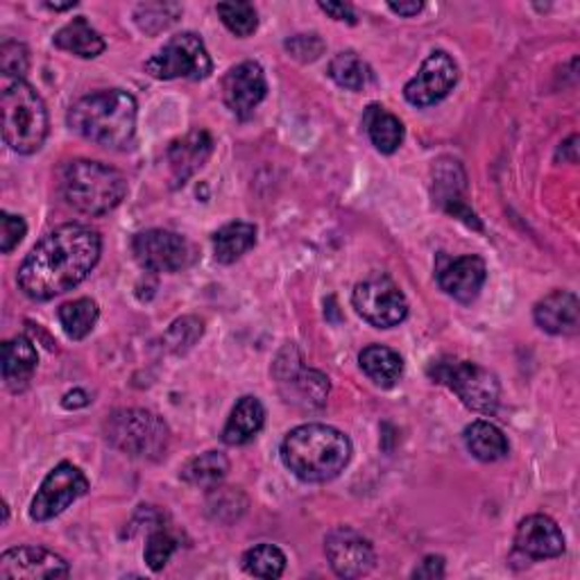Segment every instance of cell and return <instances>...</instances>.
<instances>
[{"instance_id": "6da1fadb", "label": "cell", "mask_w": 580, "mask_h": 580, "mask_svg": "<svg viewBox=\"0 0 580 580\" xmlns=\"http://www.w3.org/2000/svg\"><path fill=\"white\" fill-rule=\"evenodd\" d=\"M100 252L102 239L89 225L69 222L57 227L25 256L16 273L19 288L37 302L64 295L92 275Z\"/></svg>"}, {"instance_id": "7a4b0ae2", "label": "cell", "mask_w": 580, "mask_h": 580, "mask_svg": "<svg viewBox=\"0 0 580 580\" xmlns=\"http://www.w3.org/2000/svg\"><path fill=\"white\" fill-rule=\"evenodd\" d=\"M352 451V440L327 424H302L281 443L286 470L304 483L334 481L350 466Z\"/></svg>"}, {"instance_id": "3957f363", "label": "cell", "mask_w": 580, "mask_h": 580, "mask_svg": "<svg viewBox=\"0 0 580 580\" xmlns=\"http://www.w3.org/2000/svg\"><path fill=\"white\" fill-rule=\"evenodd\" d=\"M138 107L123 89H102L82 96L69 109V128L100 148L125 150L136 134Z\"/></svg>"}, {"instance_id": "277c9868", "label": "cell", "mask_w": 580, "mask_h": 580, "mask_svg": "<svg viewBox=\"0 0 580 580\" xmlns=\"http://www.w3.org/2000/svg\"><path fill=\"white\" fill-rule=\"evenodd\" d=\"M62 195L73 209L86 216H105L128 195L121 170L92 159H73L62 168Z\"/></svg>"}, {"instance_id": "5b68a950", "label": "cell", "mask_w": 580, "mask_h": 580, "mask_svg": "<svg viewBox=\"0 0 580 580\" xmlns=\"http://www.w3.org/2000/svg\"><path fill=\"white\" fill-rule=\"evenodd\" d=\"M3 138L19 155H35L48 136V109L44 98L25 80H3L0 94Z\"/></svg>"}, {"instance_id": "8992f818", "label": "cell", "mask_w": 580, "mask_h": 580, "mask_svg": "<svg viewBox=\"0 0 580 580\" xmlns=\"http://www.w3.org/2000/svg\"><path fill=\"white\" fill-rule=\"evenodd\" d=\"M105 438L121 454L138 460H159L170 440L168 424L153 411L121 409L107 415Z\"/></svg>"}, {"instance_id": "52a82bcc", "label": "cell", "mask_w": 580, "mask_h": 580, "mask_svg": "<svg viewBox=\"0 0 580 580\" xmlns=\"http://www.w3.org/2000/svg\"><path fill=\"white\" fill-rule=\"evenodd\" d=\"M433 382H438L454 390L460 401L468 406V409L481 413V415H495L502 401V388L497 376L490 370L460 361L454 357H443L438 361H433L426 370Z\"/></svg>"}, {"instance_id": "ba28073f", "label": "cell", "mask_w": 580, "mask_h": 580, "mask_svg": "<svg viewBox=\"0 0 580 580\" xmlns=\"http://www.w3.org/2000/svg\"><path fill=\"white\" fill-rule=\"evenodd\" d=\"M214 71L212 55L195 33L170 37L157 55L145 62V73L155 80H207Z\"/></svg>"}, {"instance_id": "9c48e42d", "label": "cell", "mask_w": 580, "mask_h": 580, "mask_svg": "<svg viewBox=\"0 0 580 580\" xmlns=\"http://www.w3.org/2000/svg\"><path fill=\"white\" fill-rule=\"evenodd\" d=\"M352 304L363 321L376 329H392L409 315V302L401 288L384 273H374L359 281L352 293Z\"/></svg>"}, {"instance_id": "30bf717a", "label": "cell", "mask_w": 580, "mask_h": 580, "mask_svg": "<svg viewBox=\"0 0 580 580\" xmlns=\"http://www.w3.org/2000/svg\"><path fill=\"white\" fill-rule=\"evenodd\" d=\"M134 258L148 273H180L195 258L193 245L168 229H145L132 241Z\"/></svg>"}, {"instance_id": "8fae6325", "label": "cell", "mask_w": 580, "mask_h": 580, "mask_svg": "<svg viewBox=\"0 0 580 580\" xmlns=\"http://www.w3.org/2000/svg\"><path fill=\"white\" fill-rule=\"evenodd\" d=\"M86 492H89V479L73 462L64 460L52 468L39 485L31 506V517L35 521H50L60 517L71 504L84 497Z\"/></svg>"}, {"instance_id": "7c38bea8", "label": "cell", "mask_w": 580, "mask_h": 580, "mask_svg": "<svg viewBox=\"0 0 580 580\" xmlns=\"http://www.w3.org/2000/svg\"><path fill=\"white\" fill-rule=\"evenodd\" d=\"M460 71L454 57L445 50H433L422 62L415 77L403 86V98L413 107H431L445 100L458 84Z\"/></svg>"}, {"instance_id": "4fadbf2b", "label": "cell", "mask_w": 580, "mask_h": 580, "mask_svg": "<svg viewBox=\"0 0 580 580\" xmlns=\"http://www.w3.org/2000/svg\"><path fill=\"white\" fill-rule=\"evenodd\" d=\"M325 554L340 578H363L376 563L372 542L352 527H336L325 540Z\"/></svg>"}, {"instance_id": "5bb4252c", "label": "cell", "mask_w": 580, "mask_h": 580, "mask_svg": "<svg viewBox=\"0 0 580 580\" xmlns=\"http://www.w3.org/2000/svg\"><path fill=\"white\" fill-rule=\"evenodd\" d=\"M275 374L279 379V390L286 403L295 406V409H302V411H317L327 403L331 384H329V376H325L323 372L302 367L300 361L288 365L283 363V359H279Z\"/></svg>"}, {"instance_id": "9a60e30c", "label": "cell", "mask_w": 580, "mask_h": 580, "mask_svg": "<svg viewBox=\"0 0 580 580\" xmlns=\"http://www.w3.org/2000/svg\"><path fill=\"white\" fill-rule=\"evenodd\" d=\"M69 573V563L44 546H14L0 556L3 580H57Z\"/></svg>"}, {"instance_id": "2e32d148", "label": "cell", "mask_w": 580, "mask_h": 580, "mask_svg": "<svg viewBox=\"0 0 580 580\" xmlns=\"http://www.w3.org/2000/svg\"><path fill=\"white\" fill-rule=\"evenodd\" d=\"M268 82L266 73L256 62H243L229 69L222 77V100L231 113L241 121H247L254 109L266 100Z\"/></svg>"}, {"instance_id": "e0dca14e", "label": "cell", "mask_w": 580, "mask_h": 580, "mask_svg": "<svg viewBox=\"0 0 580 580\" xmlns=\"http://www.w3.org/2000/svg\"><path fill=\"white\" fill-rule=\"evenodd\" d=\"M435 279L445 293L462 304H470L479 298L481 288L487 279L485 261L476 254H466L449 258L440 254L438 268H435Z\"/></svg>"}, {"instance_id": "ac0fdd59", "label": "cell", "mask_w": 580, "mask_h": 580, "mask_svg": "<svg viewBox=\"0 0 580 580\" xmlns=\"http://www.w3.org/2000/svg\"><path fill=\"white\" fill-rule=\"evenodd\" d=\"M515 548L533 560L560 558L567 548L560 527L548 515H529L515 531Z\"/></svg>"}, {"instance_id": "d6986e66", "label": "cell", "mask_w": 580, "mask_h": 580, "mask_svg": "<svg viewBox=\"0 0 580 580\" xmlns=\"http://www.w3.org/2000/svg\"><path fill=\"white\" fill-rule=\"evenodd\" d=\"M214 153V138L207 130H193L186 136L172 141L168 145V164L172 189L184 186L195 172L209 161Z\"/></svg>"}, {"instance_id": "ffe728a7", "label": "cell", "mask_w": 580, "mask_h": 580, "mask_svg": "<svg viewBox=\"0 0 580 580\" xmlns=\"http://www.w3.org/2000/svg\"><path fill=\"white\" fill-rule=\"evenodd\" d=\"M533 317L546 334L573 336L578 334V298L569 290H554L535 304Z\"/></svg>"}, {"instance_id": "44dd1931", "label": "cell", "mask_w": 580, "mask_h": 580, "mask_svg": "<svg viewBox=\"0 0 580 580\" xmlns=\"http://www.w3.org/2000/svg\"><path fill=\"white\" fill-rule=\"evenodd\" d=\"M37 365H39V354L31 338L16 336L3 342V363H0V367H3V382L10 392L19 395L27 390L37 372Z\"/></svg>"}, {"instance_id": "7402d4cb", "label": "cell", "mask_w": 580, "mask_h": 580, "mask_svg": "<svg viewBox=\"0 0 580 580\" xmlns=\"http://www.w3.org/2000/svg\"><path fill=\"white\" fill-rule=\"evenodd\" d=\"M266 424V409L256 397L247 395L237 401L231 415L222 428V443L229 447H241L252 443Z\"/></svg>"}, {"instance_id": "603a6c76", "label": "cell", "mask_w": 580, "mask_h": 580, "mask_svg": "<svg viewBox=\"0 0 580 580\" xmlns=\"http://www.w3.org/2000/svg\"><path fill=\"white\" fill-rule=\"evenodd\" d=\"M363 128L382 155H392L403 143V123L382 105H370L363 113Z\"/></svg>"}, {"instance_id": "cb8c5ba5", "label": "cell", "mask_w": 580, "mask_h": 580, "mask_svg": "<svg viewBox=\"0 0 580 580\" xmlns=\"http://www.w3.org/2000/svg\"><path fill=\"white\" fill-rule=\"evenodd\" d=\"M361 370L379 388H395L403 374V359L386 345H370L359 357Z\"/></svg>"}, {"instance_id": "d4e9b609", "label": "cell", "mask_w": 580, "mask_h": 580, "mask_svg": "<svg viewBox=\"0 0 580 580\" xmlns=\"http://www.w3.org/2000/svg\"><path fill=\"white\" fill-rule=\"evenodd\" d=\"M52 44L60 50L84 57V60H94V57L102 55L107 48L100 33L96 31V27H92V23L84 16L69 21L62 31L52 37Z\"/></svg>"}, {"instance_id": "484cf974", "label": "cell", "mask_w": 580, "mask_h": 580, "mask_svg": "<svg viewBox=\"0 0 580 580\" xmlns=\"http://www.w3.org/2000/svg\"><path fill=\"white\" fill-rule=\"evenodd\" d=\"M462 438H466L468 451L481 462H497L510 451L504 431L487 420L472 422L462 433Z\"/></svg>"}, {"instance_id": "4316f807", "label": "cell", "mask_w": 580, "mask_h": 580, "mask_svg": "<svg viewBox=\"0 0 580 580\" xmlns=\"http://www.w3.org/2000/svg\"><path fill=\"white\" fill-rule=\"evenodd\" d=\"M256 245V227L252 222H229L214 234V254L218 264H234Z\"/></svg>"}, {"instance_id": "83f0119b", "label": "cell", "mask_w": 580, "mask_h": 580, "mask_svg": "<svg viewBox=\"0 0 580 580\" xmlns=\"http://www.w3.org/2000/svg\"><path fill=\"white\" fill-rule=\"evenodd\" d=\"M229 472V460L222 451H205L195 458H191L186 466L182 468V481L202 487V490H214L218 487Z\"/></svg>"}, {"instance_id": "f1b7e54d", "label": "cell", "mask_w": 580, "mask_h": 580, "mask_svg": "<svg viewBox=\"0 0 580 580\" xmlns=\"http://www.w3.org/2000/svg\"><path fill=\"white\" fill-rule=\"evenodd\" d=\"M57 317H60V325L71 340H82L94 331L100 317V309L94 300L80 298L62 304L60 311H57Z\"/></svg>"}, {"instance_id": "f546056e", "label": "cell", "mask_w": 580, "mask_h": 580, "mask_svg": "<svg viewBox=\"0 0 580 580\" xmlns=\"http://www.w3.org/2000/svg\"><path fill=\"white\" fill-rule=\"evenodd\" d=\"M329 77L347 92H363L374 75L367 62L361 60L354 50H345L331 60Z\"/></svg>"}, {"instance_id": "4dcf8cb0", "label": "cell", "mask_w": 580, "mask_h": 580, "mask_svg": "<svg viewBox=\"0 0 580 580\" xmlns=\"http://www.w3.org/2000/svg\"><path fill=\"white\" fill-rule=\"evenodd\" d=\"M243 567L254 578H279L286 569L283 551L275 544H256L243 556Z\"/></svg>"}, {"instance_id": "1f68e13d", "label": "cell", "mask_w": 580, "mask_h": 580, "mask_svg": "<svg viewBox=\"0 0 580 580\" xmlns=\"http://www.w3.org/2000/svg\"><path fill=\"white\" fill-rule=\"evenodd\" d=\"M182 16V5L178 3H143L134 10V21L138 31L145 35H159L168 31L170 25H176Z\"/></svg>"}, {"instance_id": "d6a6232c", "label": "cell", "mask_w": 580, "mask_h": 580, "mask_svg": "<svg viewBox=\"0 0 580 580\" xmlns=\"http://www.w3.org/2000/svg\"><path fill=\"white\" fill-rule=\"evenodd\" d=\"M216 12L231 35L245 39L256 33L258 14L252 3H218Z\"/></svg>"}, {"instance_id": "836d02e7", "label": "cell", "mask_w": 580, "mask_h": 580, "mask_svg": "<svg viewBox=\"0 0 580 580\" xmlns=\"http://www.w3.org/2000/svg\"><path fill=\"white\" fill-rule=\"evenodd\" d=\"M202 334H205V323L197 321V317L193 315H186L170 325V329L164 336V345H166V350L172 354H186L191 347L202 338Z\"/></svg>"}, {"instance_id": "e575fe53", "label": "cell", "mask_w": 580, "mask_h": 580, "mask_svg": "<svg viewBox=\"0 0 580 580\" xmlns=\"http://www.w3.org/2000/svg\"><path fill=\"white\" fill-rule=\"evenodd\" d=\"M178 548H180V540L168 529L159 527L148 535V544H145V551H143L145 565H148L153 571H161L170 563L172 554H176Z\"/></svg>"}, {"instance_id": "d590c367", "label": "cell", "mask_w": 580, "mask_h": 580, "mask_svg": "<svg viewBox=\"0 0 580 580\" xmlns=\"http://www.w3.org/2000/svg\"><path fill=\"white\" fill-rule=\"evenodd\" d=\"M209 512L216 521H225V512H229V519L234 521L239 519L245 508H247V499L243 492H239L237 487H214L212 495H209Z\"/></svg>"}, {"instance_id": "8d00e7d4", "label": "cell", "mask_w": 580, "mask_h": 580, "mask_svg": "<svg viewBox=\"0 0 580 580\" xmlns=\"http://www.w3.org/2000/svg\"><path fill=\"white\" fill-rule=\"evenodd\" d=\"M31 69V52L21 41H3L0 46V71L3 80H23V75Z\"/></svg>"}, {"instance_id": "74e56055", "label": "cell", "mask_w": 580, "mask_h": 580, "mask_svg": "<svg viewBox=\"0 0 580 580\" xmlns=\"http://www.w3.org/2000/svg\"><path fill=\"white\" fill-rule=\"evenodd\" d=\"M286 50L290 52V57H295L298 62L302 64H309V62H315V60H321L323 52H325V41L321 35H295V37H290L286 44Z\"/></svg>"}, {"instance_id": "f35d334b", "label": "cell", "mask_w": 580, "mask_h": 580, "mask_svg": "<svg viewBox=\"0 0 580 580\" xmlns=\"http://www.w3.org/2000/svg\"><path fill=\"white\" fill-rule=\"evenodd\" d=\"M27 234V225L21 216H14L10 212L0 214V250L3 254H10Z\"/></svg>"}, {"instance_id": "ab89813d", "label": "cell", "mask_w": 580, "mask_h": 580, "mask_svg": "<svg viewBox=\"0 0 580 580\" xmlns=\"http://www.w3.org/2000/svg\"><path fill=\"white\" fill-rule=\"evenodd\" d=\"M413 578H422V580L445 578V558H443V556H426V558L415 567Z\"/></svg>"}, {"instance_id": "60d3db41", "label": "cell", "mask_w": 580, "mask_h": 580, "mask_svg": "<svg viewBox=\"0 0 580 580\" xmlns=\"http://www.w3.org/2000/svg\"><path fill=\"white\" fill-rule=\"evenodd\" d=\"M317 8H321L325 14H329L331 19L340 21V23H350V25H357V12L352 5L347 3H317Z\"/></svg>"}, {"instance_id": "b9f144b4", "label": "cell", "mask_w": 580, "mask_h": 580, "mask_svg": "<svg viewBox=\"0 0 580 580\" xmlns=\"http://www.w3.org/2000/svg\"><path fill=\"white\" fill-rule=\"evenodd\" d=\"M92 401V397L89 395H86L84 390H73V392H67L64 395V399H62V406H64V409H82V406H86V403H89Z\"/></svg>"}, {"instance_id": "7bdbcfd3", "label": "cell", "mask_w": 580, "mask_h": 580, "mask_svg": "<svg viewBox=\"0 0 580 580\" xmlns=\"http://www.w3.org/2000/svg\"><path fill=\"white\" fill-rule=\"evenodd\" d=\"M576 143H578V136H569L558 148V159L576 164L578 161V145Z\"/></svg>"}, {"instance_id": "ee69618b", "label": "cell", "mask_w": 580, "mask_h": 580, "mask_svg": "<svg viewBox=\"0 0 580 580\" xmlns=\"http://www.w3.org/2000/svg\"><path fill=\"white\" fill-rule=\"evenodd\" d=\"M388 8H390V12H395L399 16H406V19L418 16L424 10V5L418 3V0H413V3H388Z\"/></svg>"}, {"instance_id": "f6af8a7d", "label": "cell", "mask_w": 580, "mask_h": 580, "mask_svg": "<svg viewBox=\"0 0 580 580\" xmlns=\"http://www.w3.org/2000/svg\"><path fill=\"white\" fill-rule=\"evenodd\" d=\"M46 8H48V10H55V12H64V10H73V8H77V3H75V0H71V3H67V5H57V3H48Z\"/></svg>"}]
</instances>
